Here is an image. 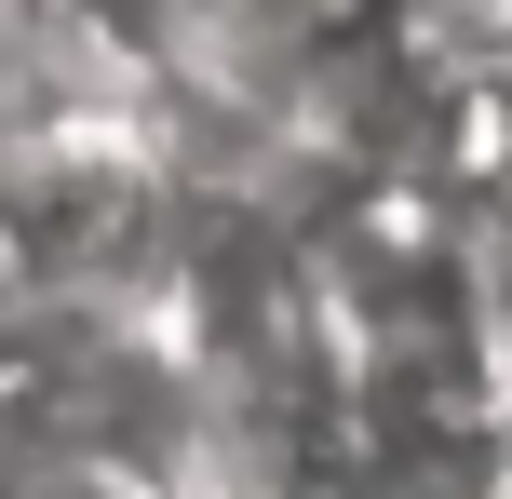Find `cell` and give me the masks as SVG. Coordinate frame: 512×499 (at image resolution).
<instances>
[{
  "label": "cell",
  "instance_id": "1",
  "mask_svg": "<svg viewBox=\"0 0 512 499\" xmlns=\"http://www.w3.org/2000/svg\"><path fill=\"white\" fill-rule=\"evenodd\" d=\"M0 499H203V486L149 473V459H95V446H14V486Z\"/></svg>",
  "mask_w": 512,
  "mask_h": 499
}]
</instances>
